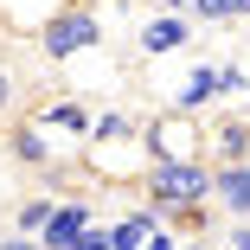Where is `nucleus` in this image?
Listing matches in <instances>:
<instances>
[{
	"mask_svg": "<svg viewBox=\"0 0 250 250\" xmlns=\"http://www.w3.org/2000/svg\"><path fill=\"white\" fill-rule=\"evenodd\" d=\"M206 199H212V161H154L147 167V206L161 218L206 212Z\"/></svg>",
	"mask_w": 250,
	"mask_h": 250,
	"instance_id": "nucleus-1",
	"label": "nucleus"
},
{
	"mask_svg": "<svg viewBox=\"0 0 250 250\" xmlns=\"http://www.w3.org/2000/svg\"><path fill=\"white\" fill-rule=\"evenodd\" d=\"M147 154L154 161H206V128L180 109H161L147 122Z\"/></svg>",
	"mask_w": 250,
	"mask_h": 250,
	"instance_id": "nucleus-2",
	"label": "nucleus"
},
{
	"mask_svg": "<svg viewBox=\"0 0 250 250\" xmlns=\"http://www.w3.org/2000/svg\"><path fill=\"white\" fill-rule=\"evenodd\" d=\"M96 45H103V20H96L90 7H71V13H58L52 26L39 32V52L45 58H77V52H96Z\"/></svg>",
	"mask_w": 250,
	"mask_h": 250,
	"instance_id": "nucleus-3",
	"label": "nucleus"
},
{
	"mask_svg": "<svg viewBox=\"0 0 250 250\" xmlns=\"http://www.w3.org/2000/svg\"><path fill=\"white\" fill-rule=\"evenodd\" d=\"M186 39H192L186 13H154L147 26H135V52L141 58H167V52H186Z\"/></svg>",
	"mask_w": 250,
	"mask_h": 250,
	"instance_id": "nucleus-4",
	"label": "nucleus"
},
{
	"mask_svg": "<svg viewBox=\"0 0 250 250\" xmlns=\"http://www.w3.org/2000/svg\"><path fill=\"white\" fill-rule=\"evenodd\" d=\"M212 96H225V83H218V64H192L186 77H173L167 83V109H180V116H199L212 103Z\"/></svg>",
	"mask_w": 250,
	"mask_h": 250,
	"instance_id": "nucleus-5",
	"label": "nucleus"
},
{
	"mask_svg": "<svg viewBox=\"0 0 250 250\" xmlns=\"http://www.w3.org/2000/svg\"><path fill=\"white\" fill-rule=\"evenodd\" d=\"M32 122H39V128H64V135H77V141H90V128H96V116H90L83 96H52V103L32 109Z\"/></svg>",
	"mask_w": 250,
	"mask_h": 250,
	"instance_id": "nucleus-6",
	"label": "nucleus"
},
{
	"mask_svg": "<svg viewBox=\"0 0 250 250\" xmlns=\"http://www.w3.org/2000/svg\"><path fill=\"white\" fill-rule=\"evenodd\" d=\"M71 7H77V0H0V26H7V32H45Z\"/></svg>",
	"mask_w": 250,
	"mask_h": 250,
	"instance_id": "nucleus-7",
	"label": "nucleus"
},
{
	"mask_svg": "<svg viewBox=\"0 0 250 250\" xmlns=\"http://www.w3.org/2000/svg\"><path fill=\"white\" fill-rule=\"evenodd\" d=\"M206 141H212V167H244V161H250V122H244V116L212 122Z\"/></svg>",
	"mask_w": 250,
	"mask_h": 250,
	"instance_id": "nucleus-8",
	"label": "nucleus"
},
{
	"mask_svg": "<svg viewBox=\"0 0 250 250\" xmlns=\"http://www.w3.org/2000/svg\"><path fill=\"white\" fill-rule=\"evenodd\" d=\"M212 199L231 212V225H250V161L244 167H212Z\"/></svg>",
	"mask_w": 250,
	"mask_h": 250,
	"instance_id": "nucleus-9",
	"label": "nucleus"
},
{
	"mask_svg": "<svg viewBox=\"0 0 250 250\" xmlns=\"http://www.w3.org/2000/svg\"><path fill=\"white\" fill-rule=\"evenodd\" d=\"M83 231H90V206H83V199H64V206H58V218L52 225H45V250H77L83 244Z\"/></svg>",
	"mask_w": 250,
	"mask_h": 250,
	"instance_id": "nucleus-10",
	"label": "nucleus"
},
{
	"mask_svg": "<svg viewBox=\"0 0 250 250\" xmlns=\"http://www.w3.org/2000/svg\"><path fill=\"white\" fill-rule=\"evenodd\" d=\"M154 231H161V212L154 206H147V212H128L122 225H109V250H141Z\"/></svg>",
	"mask_w": 250,
	"mask_h": 250,
	"instance_id": "nucleus-11",
	"label": "nucleus"
},
{
	"mask_svg": "<svg viewBox=\"0 0 250 250\" xmlns=\"http://www.w3.org/2000/svg\"><path fill=\"white\" fill-rule=\"evenodd\" d=\"M58 218V199H45V192H32V199H20V212H13V231L20 237H45V225Z\"/></svg>",
	"mask_w": 250,
	"mask_h": 250,
	"instance_id": "nucleus-12",
	"label": "nucleus"
},
{
	"mask_svg": "<svg viewBox=\"0 0 250 250\" xmlns=\"http://www.w3.org/2000/svg\"><path fill=\"white\" fill-rule=\"evenodd\" d=\"M13 154H20L26 167H52V161H58V147L45 141V128H39V122H26V128L13 135Z\"/></svg>",
	"mask_w": 250,
	"mask_h": 250,
	"instance_id": "nucleus-13",
	"label": "nucleus"
},
{
	"mask_svg": "<svg viewBox=\"0 0 250 250\" xmlns=\"http://www.w3.org/2000/svg\"><path fill=\"white\" fill-rule=\"evenodd\" d=\"M135 135H141V128H135L128 116H116V109L96 116V128H90V141H135Z\"/></svg>",
	"mask_w": 250,
	"mask_h": 250,
	"instance_id": "nucleus-14",
	"label": "nucleus"
},
{
	"mask_svg": "<svg viewBox=\"0 0 250 250\" xmlns=\"http://www.w3.org/2000/svg\"><path fill=\"white\" fill-rule=\"evenodd\" d=\"M250 0H192V20H244Z\"/></svg>",
	"mask_w": 250,
	"mask_h": 250,
	"instance_id": "nucleus-15",
	"label": "nucleus"
},
{
	"mask_svg": "<svg viewBox=\"0 0 250 250\" xmlns=\"http://www.w3.org/2000/svg\"><path fill=\"white\" fill-rule=\"evenodd\" d=\"M218 83H225V96H237V90H250V77H244L237 64H218Z\"/></svg>",
	"mask_w": 250,
	"mask_h": 250,
	"instance_id": "nucleus-16",
	"label": "nucleus"
},
{
	"mask_svg": "<svg viewBox=\"0 0 250 250\" xmlns=\"http://www.w3.org/2000/svg\"><path fill=\"white\" fill-rule=\"evenodd\" d=\"M7 109H13V71L0 64V116H7Z\"/></svg>",
	"mask_w": 250,
	"mask_h": 250,
	"instance_id": "nucleus-17",
	"label": "nucleus"
},
{
	"mask_svg": "<svg viewBox=\"0 0 250 250\" xmlns=\"http://www.w3.org/2000/svg\"><path fill=\"white\" fill-rule=\"evenodd\" d=\"M77 250H109V231H96V225H90V231H83V244H77Z\"/></svg>",
	"mask_w": 250,
	"mask_h": 250,
	"instance_id": "nucleus-18",
	"label": "nucleus"
},
{
	"mask_svg": "<svg viewBox=\"0 0 250 250\" xmlns=\"http://www.w3.org/2000/svg\"><path fill=\"white\" fill-rule=\"evenodd\" d=\"M141 250H180V237H173V231H154V237H147Z\"/></svg>",
	"mask_w": 250,
	"mask_h": 250,
	"instance_id": "nucleus-19",
	"label": "nucleus"
},
{
	"mask_svg": "<svg viewBox=\"0 0 250 250\" xmlns=\"http://www.w3.org/2000/svg\"><path fill=\"white\" fill-rule=\"evenodd\" d=\"M0 250H45V244H39V237H20V231H13L7 244H0Z\"/></svg>",
	"mask_w": 250,
	"mask_h": 250,
	"instance_id": "nucleus-20",
	"label": "nucleus"
},
{
	"mask_svg": "<svg viewBox=\"0 0 250 250\" xmlns=\"http://www.w3.org/2000/svg\"><path fill=\"white\" fill-rule=\"evenodd\" d=\"M231 250H250V225H231Z\"/></svg>",
	"mask_w": 250,
	"mask_h": 250,
	"instance_id": "nucleus-21",
	"label": "nucleus"
},
{
	"mask_svg": "<svg viewBox=\"0 0 250 250\" xmlns=\"http://www.w3.org/2000/svg\"><path fill=\"white\" fill-rule=\"evenodd\" d=\"M161 7H167V13H192V0H161Z\"/></svg>",
	"mask_w": 250,
	"mask_h": 250,
	"instance_id": "nucleus-22",
	"label": "nucleus"
},
{
	"mask_svg": "<svg viewBox=\"0 0 250 250\" xmlns=\"http://www.w3.org/2000/svg\"><path fill=\"white\" fill-rule=\"evenodd\" d=\"M180 250H206V244H192V237H186V244H180Z\"/></svg>",
	"mask_w": 250,
	"mask_h": 250,
	"instance_id": "nucleus-23",
	"label": "nucleus"
}]
</instances>
